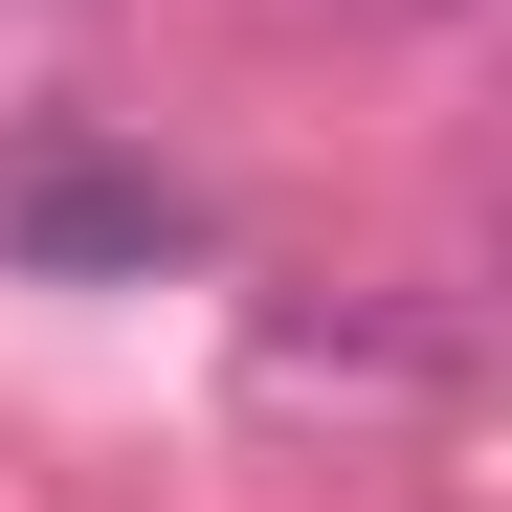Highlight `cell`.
<instances>
[{
    "label": "cell",
    "instance_id": "1",
    "mask_svg": "<svg viewBox=\"0 0 512 512\" xmlns=\"http://www.w3.org/2000/svg\"><path fill=\"white\" fill-rule=\"evenodd\" d=\"M0 245H23V268H201V201L45 134V156H0Z\"/></svg>",
    "mask_w": 512,
    "mask_h": 512
}]
</instances>
